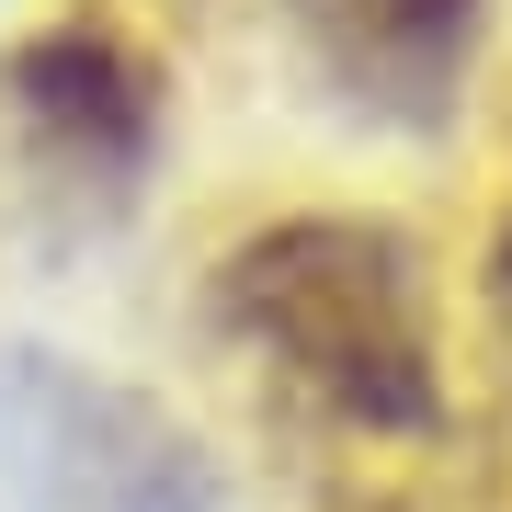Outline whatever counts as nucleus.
Here are the masks:
<instances>
[{"label":"nucleus","mask_w":512,"mask_h":512,"mask_svg":"<svg viewBox=\"0 0 512 512\" xmlns=\"http://www.w3.org/2000/svg\"><path fill=\"white\" fill-rule=\"evenodd\" d=\"M0 126L46 205L126 217L171 148V57L126 0H57L0 46Z\"/></svg>","instance_id":"2"},{"label":"nucleus","mask_w":512,"mask_h":512,"mask_svg":"<svg viewBox=\"0 0 512 512\" xmlns=\"http://www.w3.org/2000/svg\"><path fill=\"white\" fill-rule=\"evenodd\" d=\"M478 319H490V353L512 365V183L490 205V239H478Z\"/></svg>","instance_id":"5"},{"label":"nucleus","mask_w":512,"mask_h":512,"mask_svg":"<svg viewBox=\"0 0 512 512\" xmlns=\"http://www.w3.org/2000/svg\"><path fill=\"white\" fill-rule=\"evenodd\" d=\"M296 80L365 137H444L490 69L501 0H274Z\"/></svg>","instance_id":"4"},{"label":"nucleus","mask_w":512,"mask_h":512,"mask_svg":"<svg viewBox=\"0 0 512 512\" xmlns=\"http://www.w3.org/2000/svg\"><path fill=\"white\" fill-rule=\"evenodd\" d=\"M0 490L12 512H217V467L148 387L0 353Z\"/></svg>","instance_id":"3"},{"label":"nucleus","mask_w":512,"mask_h":512,"mask_svg":"<svg viewBox=\"0 0 512 512\" xmlns=\"http://www.w3.org/2000/svg\"><path fill=\"white\" fill-rule=\"evenodd\" d=\"M205 330L342 444H444V274L387 205H262L205 251Z\"/></svg>","instance_id":"1"}]
</instances>
